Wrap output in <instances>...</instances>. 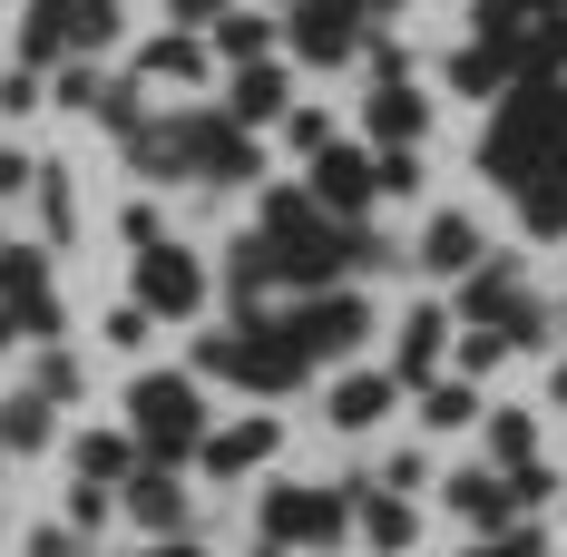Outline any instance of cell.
I'll list each match as a JSON object with an SVG mask.
<instances>
[{
    "mask_svg": "<svg viewBox=\"0 0 567 557\" xmlns=\"http://www.w3.org/2000/svg\"><path fill=\"white\" fill-rule=\"evenodd\" d=\"M480 167L499 176V186H567V89L558 79H518L509 109L489 117V137H480Z\"/></svg>",
    "mask_w": 567,
    "mask_h": 557,
    "instance_id": "cell-1",
    "label": "cell"
},
{
    "mask_svg": "<svg viewBox=\"0 0 567 557\" xmlns=\"http://www.w3.org/2000/svg\"><path fill=\"white\" fill-rule=\"evenodd\" d=\"M127 431L147 460H206V411H196V382L186 372H147V382H127Z\"/></svg>",
    "mask_w": 567,
    "mask_h": 557,
    "instance_id": "cell-2",
    "label": "cell"
},
{
    "mask_svg": "<svg viewBox=\"0 0 567 557\" xmlns=\"http://www.w3.org/2000/svg\"><path fill=\"white\" fill-rule=\"evenodd\" d=\"M167 147H176V176H206V186H255V176H265V147L245 137L235 109L167 117Z\"/></svg>",
    "mask_w": 567,
    "mask_h": 557,
    "instance_id": "cell-3",
    "label": "cell"
},
{
    "mask_svg": "<svg viewBox=\"0 0 567 557\" xmlns=\"http://www.w3.org/2000/svg\"><path fill=\"white\" fill-rule=\"evenodd\" d=\"M275 548H333L352 528V499L342 489H265V518H255Z\"/></svg>",
    "mask_w": 567,
    "mask_h": 557,
    "instance_id": "cell-4",
    "label": "cell"
},
{
    "mask_svg": "<svg viewBox=\"0 0 567 557\" xmlns=\"http://www.w3.org/2000/svg\"><path fill=\"white\" fill-rule=\"evenodd\" d=\"M460 303H470L480 323H499V333H518V342H538V333H548V313L528 303V283H518V265H489V255L470 265V293H460Z\"/></svg>",
    "mask_w": 567,
    "mask_h": 557,
    "instance_id": "cell-5",
    "label": "cell"
},
{
    "mask_svg": "<svg viewBox=\"0 0 567 557\" xmlns=\"http://www.w3.org/2000/svg\"><path fill=\"white\" fill-rule=\"evenodd\" d=\"M0 303L20 313V333H40V342L59 333V293H50V255L40 245H10L0 255Z\"/></svg>",
    "mask_w": 567,
    "mask_h": 557,
    "instance_id": "cell-6",
    "label": "cell"
},
{
    "mask_svg": "<svg viewBox=\"0 0 567 557\" xmlns=\"http://www.w3.org/2000/svg\"><path fill=\"white\" fill-rule=\"evenodd\" d=\"M137 303H147V313H196V303H206V265H196L186 245H147V255H137Z\"/></svg>",
    "mask_w": 567,
    "mask_h": 557,
    "instance_id": "cell-7",
    "label": "cell"
},
{
    "mask_svg": "<svg viewBox=\"0 0 567 557\" xmlns=\"http://www.w3.org/2000/svg\"><path fill=\"white\" fill-rule=\"evenodd\" d=\"M117 508H127L137 528L176 538V528H186V489H176V460H137V470L117 479Z\"/></svg>",
    "mask_w": 567,
    "mask_h": 557,
    "instance_id": "cell-8",
    "label": "cell"
},
{
    "mask_svg": "<svg viewBox=\"0 0 567 557\" xmlns=\"http://www.w3.org/2000/svg\"><path fill=\"white\" fill-rule=\"evenodd\" d=\"M352 30H362V0H293L284 10V40L303 59H352Z\"/></svg>",
    "mask_w": 567,
    "mask_h": 557,
    "instance_id": "cell-9",
    "label": "cell"
},
{
    "mask_svg": "<svg viewBox=\"0 0 567 557\" xmlns=\"http://www.w3.org/2000/svg\"><path fill=\"white\" fill-rule=\"evenodd\" d=\"M313 196H323V206H333V216H362V206H372V196H382V167H372V157H362V147H323V157H313Z\"/></svg>",
    "mask_w": 567,
    "mask_h": 557,
    "instance_id": "cell-10",
    "label": "cell"
},
{
    "mask_svg": "<svg viewBox=\"0 0 567 557\" xmlns=\"http://www.w3.org/2000/svg\"><path fill=\"white\" fill-rule=\"evenodd\" d=\"M401 391H411L401 372H342V382H333V431H372Z\"/></svg>",
    "mask_w": 567,
    "mask_h": 557,
    "instance_id": "cell-11",
    "label": "cell"
},
{
    "mask_svg": "<svg viewBox=\"0 0 567 557\" xmlns=\"http://www.w3.org/2000/svg\"><path fill=\"white\" fill-rule=\"evenodd\" d=\"M275 441H284L275 421H235V431H216V441H206V479H245Z\"/></svg>",
    "mask_w": 567,
    "mask_h": 557,
    "instance_id": "cell-12",
    "label": "cell"
},
{
    "mask_svg": "<svg viewBox=\"0 0 567 557\" xmlns=\"http://www.w3.org/2000/svg\"><path fill=\"white\" fill-rule=\"evenodd\" d=\"M352 518H362V538H372L382 557H401L411 538H421V518L401 508V489H362V499H352Z\"/></svg>",
    "mask_w": 567,
    "mask_h": 557,
    "instance_id": "cell-13",
    "label": "cell"
},
{
    "mask_svg": "<svg viewBox=\"0 0 567 557\" xmlns=\"http://www.w3.org/2000/svg\"><path fill=\"white\" fill-rule=\"evenodd\" d=\"M421 265H431V275H470V265H480V225L470 216H431L421 225Z\"/></svg>",
    "mask_w": 567,
    "mask_h": 557,
    "instance_id": "cell-14",
    "label": "cell"
},
{
    "mask_svg": "<svg viewBox=\"0 0 567 557\" xmlns=\"http://www.w3.org/2000/svg\"><path fill=\"white\" fill-rule=\"evenodd\" d=\"M245 127H265V117H284V69L275 59H235V99H226Z\"/></svg>",
    "mask_w": 567,
    "mask_h": 557,
    "instance_id": "cell-15",
    "label": "cell"
},
{
    "mask_svg": "<svg viewBox=\"0 0 567 557\" xmlns=\"http://www.w3.org/2000/svg\"><path fill=\"white\" fill-rule=\"evenodd\" d=\"M431 127V109L411 99V89H372V109H362V137H382V147H411Z\"/></svg>",
    "mask_w": 567,
    "mask_h": 557,
    "instance_id": "cell-16",
    "label": "cell"
},
{
    "mask_svg": "<svg viewBox=\"0 0 567 557\" xmlns=\"http://www.w3.org/2000/svg\"><path fill=\"white\" fill-rule=\"evenodd\" d=\"M441 342H451V323H441V303H421V313H411V323H401V382H441V372H431V362H441Z\"/></svg>",
    "mask_w": 567,
    "mask_h": 557,
    "instance_id": "cell-17",
    "label": "cell"
},
{
    "mask_svg": "<svg viewBox=\"0 0 567 557\" xmlns=\"http://www.w3.org/2000/svg\"><path fill=\"white\" fill-rule=\"evenodd\" d=\"M50 411H59V401L40 382L20 391V401H0V450H40V441H50Z\"/></svg>",
    "mask_w": 567,
    "mask_h": 557,
    "instance_id": "cell-18",
    "label": "cell"
},
{
    "mask_svg": "<svg viewBox=\"0 0 567 557\" xmlns=\"http://www.w3.org/2000/svg\"><path fill=\"white\" fill-rule=\"evenodd\" d=\"M69 450H79V470H89V479H127V470L147 460L127 431H89V441H69Z\"/></svg>",
    "mask_w": 567,
    "mask_h": 557,
    "instance_id": "cell-19",
    "label": "cell"
},
{
    "mask_svg": "<svg viewBox=\"0 0 567 557\" xmlns=\"http://www.w3.org/2000/svg\"><path fill=\"white\" fill-rule=\"evenodd\" d=\"M421 421H431V431H470V421H480V391L470 382H421Z\"/></svg>",
    "mask_w": 567,
    "mask_h": 557,
    "instance_id": "cell-20",
    "label": "cell"
},
{
    "mask_svg": "<svg viewBox=\"0 0 567 557\" xmlns=\"http://www.w3.org/2000/svg\"><path fill=\"white\" fill-rule=\"evenodd\" d=\"M147 79H206V40H196V30H186V20H176L167 40H157V50H147Z\"/></svg>",
    "mask_w": 567,
    "mask_h": 557,
    "instance_id": "cell-21",
    "label": "cell"
},
{
    "mask_svg": "<svg viewBox=\"0 0 567 557\" xmlns=\"http://www.w3.org/2000/svg\"><path fill=\"white\" fill-rule=\"evenodd\" d=\"M480 431H489V460H499V470H518V460H538V421H528V411H489Z\"/></svg>",
    "mask_w": 567,
    "mask_h": 557,
    "instance_id": "cell-22",
    "label": "cell"
},
{
    "mask_svg": "<svg viewBox=\"0 0 567 557\" xmlns=\"http://www.w3.org/2000/svg\"><path fill=\"white\" fill-rule=\"evenodd\" d=\"M284 40V20H216V50L226 59H265Z\"/></svg>",
    "mask_w": 567,
    "mask_h": 557,
    "instance_id": "cell-23",
    "label": "cell"
},
{
    "mask_svg": "<svg viewBox=\"0 0 567 557\" xmlns=\"http://www.w3.org/2000/svg\"><path fill=\"white\" fill-rule=\"evenodd\" d=\"M30 382L50 391L59 411H69V401H79V352H59V342H40V362H30Z\"/></svg>",
    "mask_w": 567,
    "mask_h": 557,
    "instance_id": "cell-24",
    "label": "cell"
},
{
    "mask_svg": "<svg viewBox=\"0 0 567 557\" xmlns=\"http://www.w3.org/2000/svg\"><path fill=\"white\" fill-rule=\"evenodd\" d=\"M284 147H293V157L313 167V157L333 147V117H323V109H293V117H284Z\"/></svg>",
    "mask_w": 567,
    "mask_h": 557,
    "instance_id": "cell-25",
    "label": "cell"
},
{
    "mask_svg": "<svg viewBox=\"0 0 567 557\" xmlns=\"http://www.w3.org/2000/svg\"><path fill=\"white\" fill-rule=\"evenodd\" d=\"M30 196H40V225H50V245H69V176L40 167V176H30Z\"/></svg>",
    "mask_w": 567,
    "mask_h": 557,
    "instance_id": "cell-26",
    "label": "cell"
},
{
    "mask_svg": "<svg viewBox=\"0 0 567 557\" xmlns=\"http://www.w3.org/2000/svg\"><path fill=\"white\" fill-rule=\"evenodd\" d=\"M50 89H59V109H99V99H109V79H99L89 59H69V69H59Z\"/></svg>",
    "mask_w": 567,
    "mask_h": 557,
    "instance_id": "cell-27",
    "label": "cell"
},
{
    "mask_svg": "<svg viewBox=\"0 0 567 557\" xmlns=\"http://www.w3.org/2000/svg\"><path fill=\"white\" fill-rule=\"evenodd\" d=\"M518 352V333H499V323H480V333L460 342V372H489V362H509Z\"/></svg>",
    "mask_w": 567,
    "mask_h": 557,
    "instance_id": "cell-28",
    "label": "cell"
},
{
    "mask_svg": "<svg viewBox=\"0 0 567 557\" xmlns=\"http://www.w3.org/2000/svg\"><path fill=\"white\" fill-rule=\"evenodd\" d=\"M40 89H50V69H30V59H20V69L0 79V109H10V117H30V109H40Z\"/></svg>",
    "mask_w": 567,
    "mask_h": 557,
    "instance_id": "cell-29",
    "label": "cell"
},
{
    "mask_svg": "<svg viewBox=\"0 0 567 557\" xmlns=\"http://www.w3.org/2000/svg\"><path fill=\"white\" fill-rule=\"evenodd\" d=\"M109 508H117V479H79V489H69V518H79V528H99Z\"/></svg>",
    "mask_w": 567,
    "mask_h": 557,
    "instance_id": "cell-30",
    "label": "cell"
},
{
    "mask_svg": "<svg viewBox=\"0 0 567 557\" xmlns=\"http://www.w3.org/2000/svg\"><path fill=\"white\" fill-rule=\"evenodd\" d=\"M509 499H518V508L558 499V479H548V460H518V470H509Z\"/></svg>",
    "mask_w": 567,
    "mask_h": 557,
    "instance_id": "cell-31",
    "label": "cell"
},
{
    "mask_svg": "<svg viewBox=\"0 0 567 557\" xmlns=\"http://www.w3.org/2000/svg\"><path fill=\"white\" fill-rule=\"evenodd\" d=\"M117 235H127V255H147V245H167V225H157V206H127V216H117Z\"/></svg>",
    "mask_w": 567,
    "mask_h": 557,
    "instance_id": "cell-32",
    "label": "cell"
},
{
    "mask_svg": "<svg viewBox=\"0 0 567 557\" xmlns=\"http://www.w3.org/2000/svg\"><path fill=\"white\" fill-rule=\"evenodd\" d=\"M147 323H157L147 303H117V313H109V342H117V352H137V342H147Z\"/></svg>",
    "mask_w": 567,
    "mask_h": 557,
    "instance_id": "cell-33",
    "label": "cell"
},
{
    "mask_svg": "<svg viewBox=\"0 0 567 557\" xmlns=\"http://www.w3.org/2000/svg\"><path fill=\"white\" fill-rule=\"evenodd\" d=\"M470 557H548V538H538V528H499L489 548H470Z\"/></svg>",
    "mask_w": 567,
    "mask_h": 557,
    "instance_id": "cell-34",
    "label": "cell"
},
{
    "mask_svg": "<svg viewBox=\"0 0 567 557\" xmlns=\"http://www.w3.org/2000/svg\"><path fill=\"white\" fill-rule=\"evenodd\" d=\"M30 557H79V548H69V528H30Z\"/></svg>",
    "mask_w": 567,
    "mask_h": 557,
    "instance_id": "cell-35",
    "label": "cell"
},
{
    "mask_svg": "<svg viewBox=\"0 0 567 557\" xmlns=\"http://www.w3.org/2000/svg\"><path fill=\"white\" fill-rule=\"evenodd\" d=\"M176 20H186V30H196V20H226V0H167Z\"/></svg>",
    "mask_w": 567,
    "mask_h": 557,
    "instance_id": "cell-36",
    "label": "cell"
},
{
    "mask_svg": "<svg viewBox=\"0 0 567 557\" xmlns=\"http://www.w3.org/2000/svg\"><path fill=\"white\" fill-rule=\"evenodd\" d=\"M10 186H30V167H20V147H0V196H10Z\"/></svg>",
    "mask_w": 567,
    "mask_h": 557,
    "instance_id": "cell-37",
    "label": "cell"
},
{
    "mask_svg": "<svg viewBox=\"0 0 567 557\" xmlns=\"http://www.w3.org/2000/svg\"><path fill=\"white\" fill-rule=\"evenodd\" d=\"M147 557H206V548H196V538H157Z\"/></svg>",
    "mask_w": 567,
    "mask_h": 557,
    "instance_id": "cell-38",
    "label": "cell"
},
{
    "mask_svg": "<svg viewBox=\"0 0 567 557\" xmlns=\"http://www.w3.org/2000/svg\"><path fill=\"white\" fill-rule=\"evenodd\" d=\"M265 557H293V548H275V538H265Z\"/></svg>",
    "mask_w": 567,
    "mask_h": 557,
    "instance_id": "cell-39",
    "label": "cell"
},
{
    "mask_svg": "<svg viewBox=\"0 0 567 557\" xmlns=\"http://www.w3.org/2000/svg\"><path fill=\"white\" fill-rule=\"evenodd\" d=\"M558 401H567V362H558Z\"/></svg>",
    "mask_w": 567,
    "mask_h": 557,
    "instance_id": "cell-40",
    "label": "cell"
},
{
    "mask_svg": "<svg viewBox=\"0 0 567 557\" xmlns=\"http://www.w3.org/2000/svg\"><path fill=\"white\" fill-rule=\"evenodd\" d=\"M275 10H293V0H275Z\"/></svg>",
    "mask_w": 567,
    "mask_h": 557,
    "instance_id": "cell-41",
    "label": "cell"
}]
</instances>
